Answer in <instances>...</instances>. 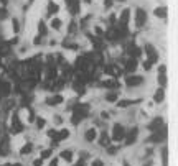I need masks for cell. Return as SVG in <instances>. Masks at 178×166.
Instances as JSON below:
<instances>
[{"mask_svg":"<svg viewBox=\"0 0 178 166\" xmlns=\"http://www.w3.org/2000/svg\"><path fill=\"white\" fill-rule=\"evenodd\" d=\"M163 125H165V123H163V118H162V117H155V118H153V120L147 125V128L150 132H157V130H160Z\"/></svg>","mask_w":178,"mask_h":166,"instance_id":"12","label":"cell"},{"mask_svg":"<svg viewBox=\"0 0 178 166\" xmlns=\"http://www.w3.org/2000/svg\"><path fill=\"white\" fill-rule=\"evenodd\" d=\"M111 135H109V133H107L106 130L102 132L101 133V136H99V145L101 146H104V148H107V146H111Z\"/></svg>","mask_w":178,"mask_h":166,"instance_id":"20","label":"cell"},{"mask_svg":"<svg viewBox=\"0 0 178 166\" xmlns=\"http://www.w3.org/2000/svg\"><path fill=\"white\" fill-rule=\"evenodd\" d=\"M137 136H139V127H132L130 130H125V136H124L125 145L135 143V141H137Z\"/></svg>","mask_w":178,"mask_h":166,"instance_id":"8","label":"cell"},{"mask_svg":"<svg viewBox=\"0 0 178 166\" xmlns=\"http://www.w3.org/2000/svg\"><path fill=\"white\" fill-rule=\"evenodd\" d=\"M63 96L61 94H55L53 97H48L46 99V105H60V104H63Z\"/></svg>","mask_w":178,"mask_h":166,"instance_id":"19","label":"cell"},{"mask_svg":"<svg viewBox=\"0 0 178 166\" xmlns=\"http://www.w3.org/2000/svg\"><path fill=\"white\" fill-rule=\"evenodd\" d=\"M38 35L43 36V38H45V36L48 35V26H46V23H45L43 20L38 21Z\"/></svg>","mask_w":178,"mask_h":166,"instance_id":"26","label":"cell"},{"mask_svg":"<svg viewBox=\"0 0 178 166\" xmlns=\"http://www.w3.org/2000/svg\"><path fill=\"white\" fill-rule=\"evenodd\" d=\"M158 74H167V66H165V64L158 66Z\"/></svg>","mask_w":178,"mask_h":166,"instance_id":"43","label":"cell"},{"mask_svg":"<svg viewBox=\"0 0 178 166\" xmlns=\"http://www.w3.org/2000/svg\"><path fill=\"white\" fill-rule=\"evenodd\" d=\"M33 166H43V160H41V158L35 160V161H33Z\"/></svg>","mask_w":178,"mask_h":166,"instance_id":"50","label":"cell"},{"mask_svg":"<svg viewBox=\"0 0 178 166\" xmlns=\"http://www.w3.org/2000/svg\"><path fill=\"white\" fill-rule=\"evenodd\" d=\"M55 122L56 123H61V117H55Z\"/></svg>","mask_w":178,"mask_h":166,"instance_id":"55","label":"cell"},{"mask_svg":"<svg viewBox=\"0 0 178 166\" xmlns=\"http://www.w3.org/2000/svg\"><path fill=\"white\" fill-rule=\"evenodd\" d=\"M73 89H74V92H76V94H79V96H82V94L86 92L84 84H81L79 81H74V82H73Z\"/></svg>","mask_w":178,"mask_h":166,"instance_id":"24","label":"cell"},{"mask_svg":"<svg viewBox=\"0 0 178 166\" xmlns=\"http://www.w3.org/2000/svg\"><path fill=\"white\" fill-rule=\"evenodd\" d=\"M33 43H35L36 46H38V45H41V43H43V36H40V35H38V36L35 38V40H33Z\"/></svg>","mask_w":178,"mask_h":166,"instance_id":"47","label":"cell"},{"mask_svg":"<svg viewBox=\"0 0 178 166\" xmlns=\"http://www.w3.org/2000/svg\"><path fill=\"white\" fill-rule=\"evenodd\" d=\"M117 99H119V92H117V91H111V92H107V94H106V101L111 102V104H112V102H116Z\"/></svg>","mask_w":178,"mask_h":166,"instance_id":"27","label":"cell"},{"mask_svg":"<svg viewBox=\"0 0 178 166\" xmlns=\"http://www.w3.org/2000/svg\"><path fill=\"white\" fill-rule=\"evenodd\" d=\"M56 133H58V132H56V130H53V128H51V130H48V136H50V138H55V136H56Z\"/></svg>","mask_w":178,"mask_h":166,"instance_id":"49","label":"cell"},{"mask_svg":"<svg viewBox=\"0 0 178 166\" xmlns=\"http://www.w3.org/2000/svg\"><path fill=\"white\" fill-rule=\"evenodd\" d=\"M12 28H13V33H18V31H20V21L17 20V18H13V20H12Z\"/></svg>","mask_w":178,"mask_h":166,"instance_id":"36","label":"cell"},{"mask_svg":"<svg viewBox=\"0 0 178 166\" xmlns=\"http://www.w3.org/2000/svg\"><path fill=\"white\" fill-rule=\"evenodd\" d=\"M112 5H114V0H104V7L106 8H112Z\"/></svg>","mask_w":178,"mask_h":166,"instance_id":"45","label":"cell"},{"mask_svg":"<svg viewBox=\"0 0 178 166\" xmlns=\"http://www.w3.org/2000/svg\"><path fill=\"white\" fill-rule=\"evenodd\" d=\"M78 2H81V0H64V3L68 5V8H69L71 5H74V3H78Z\"/></svg>","mask_w":178,"mask_h":166,"instance_id":"46","label":"cell"},{"mask_svg":"<svg viewBox=\"0 0 178 166\" xmlns=\"http://www.w3.org/2000/svg\"><path fill=\"white\" fill-rule=\"evenodd\" d=\"M23 130H25V127H23V123L20 122V115H18L17 112H13V114H12L10 133H12V135H18V133H21Z\"/></svg>","mask_w":178,"mask_h":166,"instance_id":"2","label":"cell"},{"mask_svg":"<svg viewBox=\"0 0 178 166\" xmlns=\"http://www.w3.org/2000/svg\"><path fill=\"white\" fill-rule=\"evenodd\" d=\"M117 151H119V146H107V153L109 155H117Z\"/></svg>","mask_w":178,"mask_h":166,"instance_id":"39","label":"cell"},{"mask_svg":"<svg viewBox=\"0 0 178 166\" xmlns=\"http://www.w3.org/2000/svg\"><path fill=\"white\" fill-rule=\"evenodd\" d=\"M76 28H78V23L73 20L71 25H69V28H68V33H69V35H71V33H74V31H76Z\"/></svg>","mask_w":178,"mask_h":166,"instance_id":"38","label":"cell"},{"mask_svg":"<svg viewBox=\"0 0 178 166\" xmlns=\"http://www.w3.org/2000/svg\"><path fill=\"white\" fill-rule=\"evenodd\" d=\"M8 17V12H7V8L3 7V8H0V20H3V18H7Z\"/></svg>","mask_w":178,"mask_h":166,"instance_id":"40","label":"cell"},{"mask_svg":"<svg viewBox=\"0 0 178 166\" xmlns=\"http://www.w3.org/2000/svg\"><path fill=\"white\" fill-rule=\"evenodd\" d=\"M167 153H168L167 148H163V151H162V156H163V166H167V163H168V161H167Z\"/></svg>","mask_w":178,"mask_h":166,"instance_id":"44","label":"cell"},{"mask_svg":"<svg viewBox=\"0 0 178 166\" xmlns=\"http://www.w3.org/2000/svg\"><path fill=\"white\" fill-rule=\"evenodd\" d=\"M50 166H58V160H56V158H55V160H51Z\"/></svg>","mask_w":178,"mask_h":166,"instance_id":"54","label":"cell"},{"mask_svg":"<svg viewBox=\"0 0 178 166\" xmlns=\"http://www.w3.org/2000/svg\"><path fill=\"white\" fill-rule=\"evenodd\" d=\"M94 31H96V33H97V38H102V36H104V31H102V28H101V26H96V28H94Z\"/></svg>","mask_w":178,"mask_h":166,"instance_id":"41","label":"cell"},{"mask_svg":"<svg viewBox=\"0 0 178 166\" xmlns=\"http://www.w3.org/2000/svg\"><path fill=\"white\" fill-rule=\"evenodd\" d=\"M0 135H2V127H0Z\"/></svg>","mask_w":178,"mask_h":166,"instance_id":"61","label":"cell"},{"mask_svg":"<svg viewBox=\"0 0 178 166\" xmlns=\"http://www.w3.org/2000/svg\"><path fill=\"white\" fill-rule=\"evenodd\" d=\"M35 118H36L35 112H33V110H30V117H28V122H35Z\"/></svg>","mask_w":178,"mask_h":166,"instance_id":"48","label":"cell"},{"mask_svg":"<svg viewBox=\"0 0 178 166\" xmlns=\"http://www.w3.org/2000/svg\"><path fill=\"white\" fill-rule=\"evenodd\" d=\"M33 2H35V0H28V3H26V7H25V8H28V7H30L31 3H33Z\"/></svg>","mask_w":178,"mask_h":166,"instance_id":"56","label":"cell"},{"mask_svg":"<svg viewBox=\"0 0 178 166\" xmlns=\"http://www.w3.org/2000/svg\"><path fill=\"white\" fill-rule=\"evenodd\" d=\"M51 153H53V150H51V148H48V150L41 151L40 158H41V160H46V158H50V156H51Z\"/></svg>","mask_w":178,"mask_h":166,"instance_id":"37","label":"cell"},{"mask_svg":"<svg viewBox=\"0 0 178 166\" xmlns=\"http://www.w3.org/2000/svg\"><path fill=\"white\" fill-rule=\"evenodd\" d=\"M31 150H33V143H25V145L21 146L20 155H30Z\"/></svg>","mask_w":178,"mask_h":166,"instance_id":"30","label":"cell"},{"mask_svg":"<svg viewBox=\"0 0 178 166\" xmlns=\"http://www.w3.org/2000/svg\"><path fill=\"white\" fill-rule=\"evenodd\" d=\"M0 101H2V97H0Z\"/></svg>","mask_w":178,"mask_h":166,"instance_id":"62","label":"cell"},{"mask_svg":"<svg viewBox=\"0 0 178 166\" xmlns=\"http://www.w3.org/2000/svg\"><path fill=\"white\" fill-rule=\"evenodd\" d=\"M51 28L53 30H60L61 28V20L60 18H51Z\"/></svg>","mask_w":178,"mask_h":166,"instance_id":"33","label":"cell"},{"mask_svg":"<svg viewBox=\"0 0 178 166\" xmlns=\"http://www.w3.org/2000/svg\"><path fill=\"white\" fill-rule=\"evenodd\" d=\"M97 138V132L96 128H87L86 133H84V140L87 141V143H92V141Z\"/></svg>","mask_w":178,"mask_h":166,"instance_id":"21","label":"cell"},{"mask_svg":"<svg viewBox=\"0 0 178 166\" xmlns=\"http://www.w3.org/2000/svg\"><path fill=\"white\" fill-rule=\"evenodd\" d=\"M137 66H139V61L135 58H129V59L124 61V72L125 74H134L137 71Z\"/></svg>","mask_w":178,"mask_h":166,"instance_id":"9","label":"cell"},{"mask_svg":"<svg viewBox=\"0 0 178 166\" xmlns=\"http://www.w3.org/2000/svg\"><path fill=\"white\" fill-rule=\"evenodd\" d=\"M124 166H130V165H129L127 161H124Z\"/></svg>","mask_w":178,"mask_h":166,"instance_id":"57","label":"cell"},{"mask_svg":"<svg viewBox=\"0 0 178 166\" xmlns=\"http://www.w3.org/2000/svg\"><path fill=\"white\" fill-rule=\"evenodd\" d=\"M12 84L8 81H0V97L2 99H7V97L12 94Z\"/></svg>","mask_w":178,"mask_h":166,"instance_id":"11","label":"cell"},{"mask_svg":"<svg viewBox=\"0 0 178 166\" xmlns=\"http://www.w3.org/2000/svg\"><path fill=\"white\" fill-rule=\"evenodd\" d=\"M143 84V77L142 76H137V74H127L125 76V86L127 87H137Z\"/></svg>","mask_w":178,"mask_h":166,"instance_id":"7","label":"cell"},{"mask_svg":"<svg viewBox=\"0 0 178 166\" xmlns=\"http://www.w3.org/2000/svg\"><path fill=\"white\" fill-rule=\"evenodd\" d=\"M116 23H117V17L116 15H111V17H109V25L116 26Z\"/></svg>","mask_w":178,"mask_h":166,"instance_id":"42","label":"cell"},{"mask_svg":"<svg viewBox=\"0 0 178 166\" xmlns=\"http://www.w3.org/2000/svg\"><path fill=\"white\" fill-rule=\"evenodd\" d=\"M92 166H102V161L101 160H96L94 163H92Z\"/></svg>","mask_w":178,"mask_h":166,"instance_id":"53","label":"cell"},{"mask_svg":"<svg viewBox=\"0 0 178 166\" xmlns=\"http://www.w3.org/2000/svg\"><path fill=\"white\" fill-rule=\"evenodd\" d=\"M145 48V54H147V58H150V56H153V54H158L157 51H155V48H153V45H150V43H147V45L143 46Z\"/></svg>","mask_w":178,"mask_h":166,"instance_id":"28","label":"cell"},{"mask_svg":"<svg viewBox=\"0 0 178 166\" xmlns=\"http://www.w3.org/2000/svg\"><path fill=\"white\" fill-rule=\"evenodd\" d=\"M140 102H142V99H125V101H119V102H117V107L125 109V107L135 105V104H140Z\"/></svg>","mask_w":178,"mask_h":166,"instance_id":"18","label":"cell"},{"mask_svg":"<svg viewBox=\"0 0 178 166\" xmlns=\"http://www.w3.org/2000/svg\"><path fill=\"white\" fill-rule=\"evenodd\" d=\"M101 118H104V120L109 118V114H107V112H101Z\"/></svg>","mask_w":178,"mask_h":166,"instance_id":"52","label":"cell"},{"mask_svg":"<svg viewBox=\"0 0 178 166\" xmlns=\"http://www.w3.org/2000/svg\"><path fill=\"white\" fill-rule=\"evenodd\" d=\"M153 101L157 102V104H162L163 101H165V89H162V87H158L157 92L153 94Z\"/></svg>","mask_w":178,"mask_h":166,"instance_id":"22","label":"cell"},{"mask_svg":"<svg viewBox=\"0 0 178 166\" xmlns=\"http://www.w3.org/2000/svg\"><path fill=\"white\" fill-rule=\"evenodd\" d=\"M35 122H36V127H38V128H45V125H46V120L45 118H43V117H36L35 118Z\"/></svg>","mask_w":178,"mask_h":166,"instance_id":"35","label":"cell"},{"mask_svg":"<svg viewBox=\"0 0 178 166\" xmlns=\"http://www.w3.org/2000/svg\"><path fill=\"white\" fill-rule=\"evenodd\" d=\"M84 2H86V3H91V0H84Z\"/></svg>","mask_w":178,"mask_h":166,"instance_id":"60","label":"cell"},{"mask_svg":"<svg viewBox=\"0 0 178 166\" xmlns=\"http://www.w3.org/2000/svg\"><path fill=\"white\" fill-rule=\"evenodd\" d=\"M89 114V104H79L76 102L73 107V114H71V123L73 125H79Z\"/></svg>","mask_w":178,"mask_h":166,"instance_id":"1","label":"cell"},{"mask_svg":"<svg viewBox=\"0 0 178 166\" xmlns=\"http://www.w3.org/2000/svg\"><path fill=\"white\" fill-rule=\"evenodd\" d=\"M129 20H130V10H129V8H124L122 13H121V17H119V20H117L119 28H127Z\"/></svg>","mask_w":178,"mask_h":166,"instance_id":"10","label":"cell"},{"mask_svg":"<svg viewBox=\"0 0 178 166\" xmlns=\"http://www.w3.org/2000/svg\"><path fill=\"white\" fill-rule=\"evenodd\" d=\"M165 136H167V127L163 125L162 127V132L157 130V132H152V135L147 138L148 143H158V141H163L165 140Z\"/></svg>","mask_w":178,"mask_h":166,"instance_id":"4","label":"cell"},{"mask_svg":"<svg viewBox=\"0 0 178 166\" xmlns=\"http://www.w3.org/2000/svg\"><path fill=\"white\" fill-rule=\"evenodd\" d=\"M143 68H145V71H148L150 68H152V64H150L148 61H145V63H143Z\"/></svg>","mask_w":178,"mask_h":166,"instance_id":"51","label":"cell"},{"mask_svg":"<svg viewBox=\"0 0 178 166\" xmlns=\"http://www.w3.org/2000/svg\"><path fill=\"white\" fill-rule=\"evenodd\" d=\"M104 72H106L107 76H112L114 79H117V77L121 76V71H119V68H117L116 64H107V66H104Z\"/></svg>","mask_w":178,"mask_h":166,"instance_id":"15","label":"cell"},{"mask_svg":"<svg viewBox=\"0 0 178 166\" xmlns=\"http://www.w3.org/2000/svg\"><path fill=\"white\" fill-rule=\"evenodd\" d=\"M61 158L63 160H66V161H71L73 160V151H69V150L61 151Z\"/></svg>","mask_w":178,"mask_h":166,"instance_id":"34","label":"cell"},{"mask_svg":"<svg viewBox=\"0 0 178 166\" xmlns=\"http://www.w3.org/2000/svg\"><path fill=\"white\" fill-rule=\"evenodd\" d=\"M134 17H135V25H137V28H142L145 23H147V12L143 10V8H135V13H134Z\"/></svg>","mask_w":178,"mask_h":166,"instance_id":"5","label":"cell"},{"mask_svg":"<svg viewBox=\"0 0 178 166\" xmlns=\"http://www.w3.org/2000/svg\"><path fill=\"white\" fill-rule=\"evenodd\" d=\"M2 166H12V165H10V163H7V165H2Z\"/></svg>","mask_w":178,"mask_h":166,"instance_id":"59","label":"cell"},{"mask_svg":"<svg viewBox=\"0 0 178 166\" xmlns=\"http://www.w3.org/2000/svg\"><path fill=\"white\" fill-rule=\"evenodd\" d=\"M8 155V138H3V141H0V156Z\"/></svg>","mask_w":178,"mask_h":166,"instance_id":"25","label":"cell"},{"mask_svg":"<svg viewBox=\"0 0 178 166\" xmlns=\"http://www.w3.org/2000/svg\"><path fill=\"white\" fill-rule=\"evenodd\" d=\"M127 53H129L130 58H135V59H139V58L142 56V50H140L135 43H130V45L127 46Z\"/></svg>","mask_w":178,"mask_h":166,"instance_id":"13","label":"cell"},{"mask_svg":"<svg viewBox=\"0 0 178 166\" xmlns=\"http://www.w3.org/2000/svg\"><path fill=\"white\" fill-rule=\"evenodd\" d=\"M157 81H158V84H160V87H162V89H165V87H167V74H158Z\"/></svg>","mask_w":178,"mask_h":166,"instance_id":"32","label":"cell"},{"mask_svg":"<svg viewBox=\"0 0 178 166\" xmlns=\"http://www.w3.org/2000/svg\"><path fill=\"white\" fill-rule=\"evenodd\" d=\"M153 13H155V17H158V18H167V8H165V7H157Z\"/></svg>","mask_w":178,"mask_h":166,"instance_id":"29","label":"cell"},{"mask_svg":"<svg viewBox=\"0 0 178 166\" xmlns=\"http://www.w3.org/2000/svg\"><path fill=\"white\" fill-rule=\"evenodd\" d=\"M87 38L91 40L92 46H94V51H99V53H101V51L104 50V41H102V38H97V36H92V35H89V33H87Z\"/></svg>","mask_w":178,"mask_h":166,"instance_id":"14","label":"cell"},{"mask_svg":"<svg viewBox=\"0 0 178 166\" xmlns=\"http://www.w3.org/2000/svg\"><path fill=\"white\" fill-rule=\"evenodd\" d=\"M99 86H101V87H106V89H112V91H116L121 84H119V81H117V79H107V81H102Z\"/></svg>","mask_w":178,"mask_h":166,"instance_id":"17","label":"cell"},{"mask_svg":"<svg viewBox=\"0 0 178 166\" xmlns=\"http://www.w3.org/2000/svg\"><path fill=\"white\" fill-rule=\"evenodd\" d=\"M58 12H60V5L51 0L50 3H48V17H53L55 13H58Z\"/></svg>","mask_w":178,"mask_h":166,"instance_id":"23","label":"cell"},{"mask_svg":"<svg viewBox=\"0 0 178 166\" xmlns=\"http://www.w3.org/2000/svg\"><path fill=\"white\" fill-rule=\"evenodd\" d=\"M68 136H69V130L68 128H61V130L56 133V136L53 138V146L56 145V143H60V141H63V140H66Z\"/></svg>","mask_w":178,"mask_h":166,"instance_id":"16","label":"cell"},{"mask_svg":"<svg viewBox=\"0 0 178 166\" xmlns=\"http://www.w3.org/2000/svg\"><path fill=\"white\" fill-rule=\"evenodd\" d=\"M12 166H21L20 163H15V165H12Z\"/></svg>","mask_w":178,"mask_h":166,"instance_id":"58","label":"cell"},{"mask_svg":"<svg viewBox=\"0 0 178 166\" xmlns=\"http://www.w3.org/2000/svg\"><path fill=\"white\" fill-rule=\"evenodd\" d=\"M91 64L89 61L84 58V56H78L76 61H74V66H73V69H74V72H81V71H87V66Z\"/></svg>","mask_w":178,"mask_h":166,"instance_id":"6","label":"cell"},{"mask_svg":"<svg viewBox=\"0 0 178 166\" xmlns=\"http://www.w3.org/2000/svg\"><path fill=\"white\" fill-rule=\"evenodd\" d=\"M125 136V127L121 125V123H116L112 127V135H111V140L116 141V143H121Z\"/></svg>","mask_w":178,"mask_h":166,"instance_id":"3","label":"cell"},{"mask_svg":"<svg viewBox=\"0 0 178 166\" xmlns=\"http://www.w3.org/2000/svg\"><path fill=\"white\" fill-rule=\"evenodd\" d=\"M79 7H81V2H78V3L71 5V7H69V13H71V15H78V13L81 12V8H79Z\"/></svg>","mask_w":178,"mask_h":166,"instance_id":"31","label":"cell"}]
</instances>
